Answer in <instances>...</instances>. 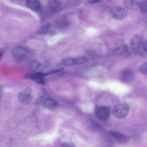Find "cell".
I'll use <instances>...</instances> for the list:
<instances>
[{"label":"cell","mask_w":147,"mask_h":147,"mask_svg":"<svg viewBox=\"0 0 147 147\" xmlns=\"http://www.w3.org/2000/svg\"><path fill=\"white\" fill-rule=\"evenodd\" d=\"M11 53L15 59L18 61H23L29 58L32 55V51L29 49L22 46L14 47Z\"/></svg>","instance_id":"obj_1"},{"label":"cell","mask_w":147,"mask_h":147,"mask_svg":"<svg viewBox=\"0 0 147 147\" xmlns=\"http://www.w3.org/2000/svg\"><path fill=\"white\" fill-rule=\"evenodd\" d=\"M129 110V105L125 102L118 103L113 107L112 111L113 115L118 119H122L126 117Z\"/></svg>","instance_id":"obj_2"},{"label":"cell","mask_w":147,"mask_h":147,"mask_svg":"<svg viewBox=\"0 0 147 147\" xmlns=\"http://www.w3.org/2000/svg\"><path fill=\"white\" fill-rule=\"evenodd\" d=\"M19 102L22 104L27 105L30 104L34 98V95L31 89L27 87L20 92L18 95Z\"/></svg>","instance_id":"obj_3"},{"label":"cell","mask_w":147,"mask_h":147,"mask_svg":"<svg viewBox=\"0 0 147 147\" xmlns=\"http://www.w3.org/2000/svg\"><path fill=\"white\" fill-rule=\"evenodd\" d=\"M109 12L113 18L118 20L124 19L127 15L126 10L123 7L119 6L111 7L110 9Z\"/></svg>","instance_id":"obj_4"},{"label":"cell","mask_w":147,"mask_h":147,"mask_svg":"<svg viewBox=\"0 0 147 147\" xmlns=\"http://www.w3.org/2000/svg\"><path fill=\"white\" fill-rule=\"evenodd\" d=\"M88 60L87 57H84L66 58L62 60V63L63 65H66L80 64L87 62Z\"/></svg>","instance_id":"obj_5"},{"label":"cell","mask_w":147,"mask_h":147,"mask_svg":"<svg viewBox=\"0 0 147 147\" xmlns=\"http://www.w3.org/2000/svg\"><path fill=\"white\" fill-rule=\"evenodd\" d=\"M95 114L99 119L105 120L107 119L110 114V111L107 107L104 106H99L96 108Z\"/></svg>","instance_id":"obj_6"},{"label":"cell","mask_w":147,"mask_h":147,"mask_svg":"<svg viewBox=\"0 0 147 147\" xmlns=\"http://www.w3.org/2000/svg\"><path fill=\"white\" fill-rule=\"evenodd\" d=\"M143 38L140 34H137L134 36L130 39L129 45L130 48L133 50L139 49L142 43Z\"/></svg>","instance_id":"obj_7"},{"label":"cell","mask_w":147,"mask_h":147,"mask_svg":"<svg viewBox=\"0 0 147 147\" xmlns=\"http://www.w3.org/2000/svg\"><path fill=\"white\" fill-rule=\"evenodd\" d=\"M110 133L114 139L117 142L123 144L126 143L130 139V137L129 136L116 131H111Z\"/></svg>","instance_id":"obj_8"},{"label":"cell","mask_w":147,"mask_h":147,"mask_svg":"<svg viewBox=\"0 0 147 147\" xmlns=\"http://www.w3.org/2000/svg\"><path fill=\"white\" fill-rule=\"evenodd\" d=\"M23 77L24 79H30L32 81L40 85H45L46 84V81L44 78L36 74V73L35 74H26Z\"/></svg>","instance_id":"obj_9"},{"label":"cell","mask_w":147,"mask_h":147,"mask_svg":"<svg viewBox=\"0 0 147 147\" xmlns=\"http://www.w3.org/2000/svg\"><path fill=\"white\" fill-rule=\"evenodd\" d=\"M58 102L56 100L51 98H45L42 102V105L45 108L52 109L57 107Z\"/></svg>","instance_id":"obj_10"},{"label":"cell","mask_w":147,"mask_h":147,"mask_svg":"<svg viewBox=\"0 0 147 147\" xmlns=\"http://www.w3.org/2000/svg\"><path fill=\"white\" fill-rule=\"evenodd\" d=\"M48 6L50 11L55 13L61 9V3L58 0H50L48 2Z\"/></svg>","instance_id":"obj_11"},{"label":"cell","mask_w":147,"mask_h":147,"mask_svg":"<svg viewBox=\"0 0 147 147\" xmlns=\"http://www.w3.org/2000/svg\"><path fill=\"white\" fill-rule=\"evenodd\" d=\"M123 3L127 9L133 11H136L139 8V2L137 0H124Z\"/></svg>","instance_id":"obj_12"},{"label":"cell","mask_w":147,"mask_h":147,"mask_svg":"<svg viewBox=\"0 0 147 147\" xmlns=\"http://www.w3.org/2000/svg\"><path fill=\"white\" fill-rule=\"evenodd\" d=\"M26 4L28 8L34 11L39 10L41 7L40 2L36 0H27L26 2Z\"/></svg>","instance_id":"obj_13"},{"label":"cell","mask_w":147,"mask_h":147,"mask_svg":"<svg viewBox=\"0 0 147 147\" xmlns=\"http://www.w3.org/2000/svg\"><path fill=\"white\" fill-rule=\"evenodd\" d=\"M113 52L115 54L119 55H126L129 53V50L126 45L118 47L113 49Z\"/></svg>","instance_id":"obj_14"},{"label":"cell","mask_w":147,"mask_h":147,"mask_svg":"<svg viewBox=\"0 0 147 147\" xmlns=\"http://www.w3.org/2000/svg\"><path fill=\"white\" fill-rule=\"evenodd\" d=\"M121 77L126 81H130L132 80L134 77L133 72L131 70L126 69L124 70L121 74Z\"/></svg>","instance_id":"obj_15"},{"label":"cell","mask_w":147,"mask_h":147,"mask_svg":"<svg viewBox=\"0 0 147 147\" xmlns=\"http://www.w3.org/2000/svg\"><path fill=\"white\" fill-rule=\"evenodd\" d=\"M69 23L65 19H60L56 23V26L59 30H64L67 29L69 26Z\"/></svg>","instance_id":"obj_16"},{"label":"cell","mask_w":147,"mask_h":147,"mask_svg":"<svg viewBox=\"0 0 147 147\" xmlns=\"http://www.w3.org/2000/svg\"><path fill=\"white\" fill-rule=\"evenodd\" d=\"M52 25L47 24L42 25L38 30L37 33L38 34H44L49 32L52 29Z\"/></svg>","instance_id":"obj_17"},{"label":"cell","mask_w":147,"mask_h":147,"mask_svg":"<svg viewBox=\"0 0 147 147\" xmlns=\"http://www.w3.org/2000/svg\"><path fill=\"white\" fill-rule=\"evenodd\" d=\"M27 65L30 70L32 71H35L40 67V64L37 61L31 60L28 61Z\"/></svg>","instance_id":"obj_18"},{"label":"cell","mask_w":147,"mask_h":147,"mask_svg":"<svg viewBox=\"0 0 147 147\" xmlns=\"http://www.w3.org/2000/svg\"><path fill=\"white\" fill-rule=\"evenodd\" d=\"M63 69V68H61L57 69H54L51 71L46 72H36V73L42 77L47 76L50 75L54 74L59 72Z\"/></svg>","instance_id":"obj_19"},{"label":"cell","mask_w":147,"mask_h":147,"mask_svg":"<svg viewBox=\"0 0 147 147\" xmlns=\"http://www.w3.org/2000/svg\"><path fill=\"white\" fill-rule=\"evenodd\" d=\"M139 8L142 12L147 13V0L139 1Z\"/></svg>","instance_id":"obj_20"},{"label":"cell","mask_w":147,"mask_h":147,"mask_svg":"<svg viewBox=\"0 0 147 147\" xmlns=\"http://www.w3.org/2000/svg\"><path fill=\"white\" fill-rule=\"evenodd\" d=\"M139 70L143 74L147 75V62L142 63L139 66Z\"/></svg>","instance_id":"obj_21"},{"label":"cell","mask_w":147,"mask_h":147,"mask_svg":"<svg viewBox=\"0 0 147 147\" xmlns=\"http://www.w3.org/2000/svg\"><path fill=\"white\" fill-rule=\"evenodd\" d=\"M61 147H75L74 144L71 142L67 141L63 143Z\"/></svg>","instance_id":"obj_22"},{"label":"cell","mask_w":147,"mask_h":147,"mask_svg":"<svg viewBox=\"0 0 147 147\" xmlns=\"http://www.w3.org/2000/svg\"><path fill=\"white\" fill-rule=\"evenodd\" d=\"M143 48L144 51L147 52V39L143 43Z\"/></svg>","instance_id":"obj_23"},{"label":"cell","mask_w":147,"mask_h":147,"mask_svg":"<svg viewBox=\"0 0 147 147\" xmlns=\"http://www.w3.org/2000/svg\"><path fill=\"white\" fill-rule=\"evenodd\" d=\"M100 0H90L88 1V2L90 3H95L100 1Z\"/></svg>","instance_id":"obj_24"},{"label":"cell","mask_w":147,"mask_h":147,"mask_svg":"<svg viewBox=\"0 0 147 147\" xmlns=\"http://www.w3.org/2000/svg\"><path fill=\"white\" fill-rule=\"evenodd\" d=\"M3 51H2L1 52H0V59H1L2 57V56L3 55Z\"/></svg>","instance_id":"obj_25"}]
</instances>
